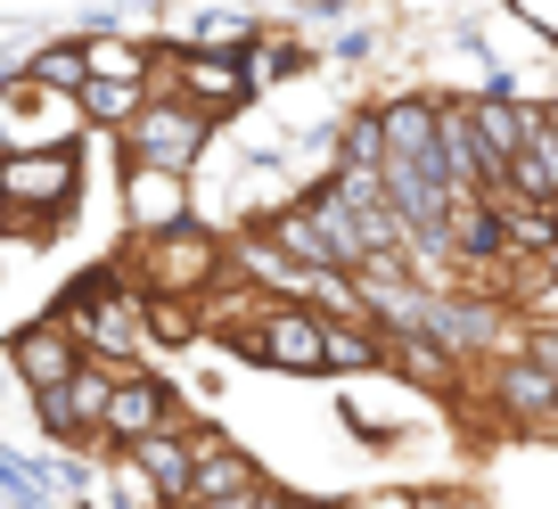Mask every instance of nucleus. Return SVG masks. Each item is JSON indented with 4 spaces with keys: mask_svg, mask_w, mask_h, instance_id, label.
<instances>
[{
    "mask_svg": "<svg viewBox=\"0 0 558 509\" xmlns=\"http://www.w3.org/2000/svg\"><path fill=\"white\" fill-rule=\"evenodd\" d=\"M74 206H83V148L0 157V246H50Z\"/></svg>",
    "mask_w": 558,
    "mask_h": 509,
    "instance_id": "1",
    "label": "nucleus"
},
{
    "mask_svg": "<svg viewBox=\"0 0 558 509\" xmlns=\"http://www.w3.org/2000/svg\"><path fill=\"white\" fill-rule=\"evenodd\" d=\"M279 246H288V255H296V264H313V271H329V280H362L369 271V230H362V214H353V197L337 190L329 173L313 181V190L296 197V206H279L271 222Z\"/></svg>",
    "mask_w": 558,
    "mask_h": 509,
    "instance_id": "2",
    "label": "nucleus"
},
{
    "mask_svg": "<svg viewBox=\"0 0 558 509\" xmlns=\"http://www.w3.org/2000/svg\"><path fill=\"white\" fill-rule=\"evenodd\" d=\"M123 271H132L148 296H214V288L230 280V239L206 230L197 214H181V222H165V230H132Z\"/></svg>",
    "mask_w": 558,
    "mask_h": 509,
    "instance_id": "3",
    "label": "nucleus"
},
{
    "mask_svg": "<svg viewBox=\"0 0 558 509\" xmlns=\"http://www.w3.org/2000/svg\"><path fill=\"white\" fill-rule=\"evenodd\" d=\"M83 132H90L83 90H58L25 66L0 74V157H17V148H83Z\"/></svg>",
    "mask_w": 558,
    "mask_h": 509,
    "instance_id": "4",
    "label": "nucleus"
},
{
    "mask_svg": "<svg viewBox=\"0 0 558 509\" xmlns=\"http://www.w3.org/2000/svg\"><path fill=\"white\" fill-rule=\"evenodd\" d=\"M214 132H222V123H214L197 99H181V90L157 83V90H148V107L123 123L116 141H123V157H140V165H173V173H197V157L214 148Z\"/></svg>",
    "mask_w": 558,
    "mask_h": 509,
    "instance_id": "5",
    "label": "nucleus"
},
{
    "mask_svg": "<svg viewBox=\"0 0 558 509\" xmlns=\"http://www.w3.org/2000/svg\"><path fill=\"white\" fill-rule=\"evenodd\" d=\"M157 83L181 90V99H197L214 123L239 116V107H255V66H246V50H206V41H165L157 50Z\"/></svg>",
    "mask_w": 558,
    "mask_h": 509,
    "instance_id": "6",
    "label": "nucleus"
},
{
    "mask_svg": "<svg viewBox=\"0 0 558 509\" xmlns=\"http://www.w3.org/2000/svg\"><path fill=\"white\" fill-rule=\"evenodd\" d=\"M485 420L509 436H558V378L525 346L485 353Z\"/></svg>",
    "mask_w": 558,
    "mask_h": 509,
    "instance_id": "7",
    "label": "nucleus"
},
{
    "mask_svg": "<svg viewBox=\"0 0 558 509\" xmlns=\"http://www.w3.org/2000/svg\"><path fill=\"white\" fill-rule=\"evenodd\" d=\"M116 378H123V362L83 353L58 387L34 395V427H41L50 444H83V452H99V427H107V395H116Z\"/></svg>",
    "mask_w": 558,
    "mask_h": 509,
    "instance_id": "8",
    "label": "nucleus"
},
{
    "mask_svg": "<svg viewBox=\"0 0 558 509\" xmlns=\"http://www.w3.org/2000/svg\"><path fill=\"white\" fill-rule=\"evenodd\" d=\"M279 501V476L263 469L246 444H230L222 427L197 420V485H190V509H271Z\"/></svg>",
    "mask_w": 558,
    "mask_h": 509,
    "instance_id": "9",
    "label": "nucleus"
},
{
    "mask_svg": "<svg viewBox=\"0 0 558 509\" xmlns=\"http://www.w3.org/2000/svg\"><path fill=\"white\" fill-rule=\"evenodd\" d=\"M83 353H90V346H83V329H74V320L58 313V304H50V313H34L25 329H9V369H17L25 403H34L41 387H58V378H66V369L83 362Z\"/></svg>",
    "mask_w": 558,
    "mask_h": 509,
    "instance_id": "10",
    "label": "nucleus"
},
{
    "mask_svg": "<svg viewBox=\"0 0 558 509\" xmlns=\"http://www.w3.org/2000/svg\"><path fill=\"white\" fill-rule=\"evenodd\" d=\"M165 420H181V387L165 378V369H148V362H123L116 395H107L99 452H107V444H132V436H148V427H165Z\"/></svg>",
    "mask_w": 558,
    "mask_h": 509,
    "instance_id": "11",
    "label": "nucleus"
},
{
    "mask_svg": "<svg viewBox=\"0 0 558 509\" xmlns=\"http://www.w3.org/2000/svg\"><path fill=\"white\" fill-rule=\"evenodd\" d=\"M386 107V165H418V173L452 181V165H444V99H427V90H395Z\"/></svg>",
    "mask_w": 558,
    "mask_h": 509,
    "instance_id": "12",
    "label": "nucleus"
},
{
    "mask_svg": "<svg viewBox=\"0 0 558 509\" xmlns=\"http://www.w3.org/2000/svg\"><path fill=\"white\" fill-rule=\"evenodd\" d=\"M452 264L476 280L509 264V214L493 190H452Z\"/></svg>",
    "mask_w": 558,
    "mask_h": 509,
    "instance_id": "13",
    "label": "nucleus"
},
{
    "mask_svg": "<svg viewBox=\"0 0 558 509\" xmlns=\"http://www.w3.org/2000/svg\"><path fill=\"white\" fill-rule=\"evenodd\" d=\"M123 452L157 476V493L173 509H190V485H197V420H165V427H148V436H132Z\"/></svg>",
    "mask_w": 558,
    "mask_h": 509,
    "instance_id": "14",
    "label": "nucleus"
},
{
    "mask_svg": "<svg viewBox=\"0 0 558 509\" xmlns=\"http://www.w3.org/2000/svg\"><path fill=\"white\" fill-rule=\"evenodd\" d=\"M181 214H190V173L123 157V230H165Z\"/></svg>",
    "mask_w": 558,
    "mask_h": 509,
    "instance_id": "15",
    "label": "nucleus"
},
{
    "mask_svg": "<svg viewBox=\"0 0 558 509\" xmlns=\"http://www.w3.org/2000/svg\"><path fill=\"white\" fill-rule=\"evenodd\" d=\"M509 190L525 197H550L558 206V99H525V148L509 157Z\"/></svg>",
    "mask_w": 558,
    "mask_h": 509,
    "instance_id": "16",
    "label": "nucleus"
},
{
    "mask_svg": "<svg viewBox=\"0 0 558 509\" xmlns=\"http://www.w3.org/2000/svg\"><path fill=\"white\" fill-rule=\"evenodd\" d=\"M148 74H90L83 83V116H90V132H123V123L148 107Z\"/></svg>",
    "mask_w": 558,
    "mask_h": 509,
    "instance_id": "17",
    "label": "nucleus"
},
{
    "mask_svg": "<svg viewBox=\"0 0 558 509\" xmlns=\"http://www.w3.org/2000/svg\"><path fill=\"white\" fill-rule=\"evenodd\" d=\"M320 58H329V50H313V41H296V34H271V25L246 41V66H255V83H288V74H313Z\"/></svg>",
    "mask_w": 558,
    "mask_h": 509,
    "instance_id": "18",
    "label": "nucleus"
},
{
    "mask_svg": "<svg viewBox=\"0 0 558 509\" xmlns=\"http://www.w3.org/2000/svg\"><path fill=\"white\" fill-rule=\"evenodd\" d=\"M25 74H41V83H58V90H83L90 83V34L34 41V50H25Z\"/></svg>",
    "mask_w": 558,
    "mask_h": 509,
    "instance_id": "19",
    "label": "nucleus"
},
{
    "mask_svg": "<svg viewBox=\"0 0 558 509\" xmlns=\"http://www.w3.org/2000/svg\"><path fill=\"white\" fill-rule=\"evenodd\" d=\"M337 165H386V107H345L337 116Z\"/></svg>",
    "mask_w": 558,
    "mask_h": 509,
    "instance_id": "20",
    "label": "nucleus"
},
{
    "mask_svg": "<svg viewBox=\"0 0 558 509\" xmlns=\"http://www.w3.org/2000/svg\"><path fill=\"white\" fill-rule=\"evenodd\" d=\"M0 501H25V509H50L58 485H50V460H25L0 444Z\"/></svg>",
    "mask_w": 558,
    "mask_h": 509,
    "instance_id": "21",
    "label": "nucleus"
},
{
    "mask_svg": "<svg viewBox=\"0 0 558 509\" xmlns=\"http://www.w3.org/2000/svg\"><path fill=\"white\" fill-rule=\"evenodd\" d=\"M90 74H148L157 83V41H132V34H90Z\"/></svg>",
    "mask_w": 558,
    "mask_h": 509,
    "instance_id": "22",
    "label": "nucleus"
},
{
    "mask_svg": "<svg viewBox=\"0 0 558 509\" xmlns=\"http://www.w3.org/2000/svg\"><path fill=\"white\" fill-rule=\"evenodd\" d=\"M255 34H263V25L246 17V9H197V17H190V34H181V41H206V50H246Z\"/></svg>",
    "mask_w": 558,
    "mask_h": 509,
    "instance_id": "23",
    "label": "nucleus"
},
{
    "mask_svg": "<svg viewBox=\"0 0 558 509\" xmlns=\"http://www.w3.org/2000/svg\"><path fill=\"white\" fill-rule=\"evenodd\" d=\"M337 420H345V436H353V444H369V452H386V444H402V427H395V420H378V411H362V403H353V395H345V403H337Z\"/></svg>",
    "mask_w": 558,
    "mask_h": 509,
    "instance_id": "24",
    "label": "nucleus"
},
{
    "mask_svg": "<svg viewBox=\"0 0 558 509\" xmlns=\"http://www.w3.org/2000/svg\"><path fill=\"white\" fill-rule=\"evenodd\" d=\"M369 50H378V34H369V25H345V34L329 41V58H337V66H362Z\"/></svg>",
    "mask_w": 558,
    "mask_h": 509,
    "instance_id": "25",
    "label": "nucleus"
},
{
    "mask_svg": "<svg viewBox=\"0 0 558 509\" xmlns=\"http://www.w3.org/2000/svg\"><path fill=\"white\" fill-rule=\"evenodd\" d=\"M509 9H518V17H525V25H534V34L558 50V0H509Z\"/></svg>",
    "mask_w": 558,
    "mask_h": 509,
    "instance_id": "26",
    "label": "nucleus"
}]
</instances>
